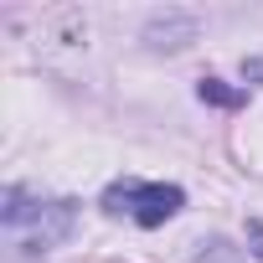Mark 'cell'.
<instances>
[{"mask_svg": "<svg viewBox=\"0 0 263 263\" xmlns=\"http://www.w3.org/2000/svg\"><path fill=\"white\" fill-rule=\"evenodd\" d=\"M242 78H263V62H242Z\"/></svg>", "mask_w": 263, "mask_h": 263, "instance_id": "5", "label": "cell"}, {"mask_svg": "<svg viewBox=\"0 0 263 263\" xmlns=\"http://www.w3.org/2000/svg\"><path fill=\"white\" fill-rule=\"evenodd\" d=\"M196 93H201V103H217V108H242V103H248V93H242V88H227L222 78H201Z\"/></svg>", "mask_w": 263, "mask_h": 263, "instance_id": "4", "label": "cell"}, {"mask_svg": "<svg viewBox=\"0 0 263 263\" xmlns=\"http://www.w3.org/2000/svg\"><path fill=\"white\" fill-rule=\"evenodd\" d=\"M26 222H31V232L16 237L21 253H47V248H57V242L72 232V201H47V206L36 201V206H26V196L11 191V196H6V227L21 232Z\"/></svg>", "mask_w": 263, "mask_h": 263, "instance_id": "2", "label": "cell"}, {"mask_svg": "<svg viewBox=\"0 0 263 263\" xmlns=\"http://www.w3.org/2000/svg\"><path fill=\"white\" fill-rule=\"evenodd\" d=\"M186 206V196H181V186H165V181H114L108 191H103V212H129L140 227H160V222H171L176 212Z\"/></svg>", "mask_w": 263, "mask_h": 263, "instance_id": "1", "label": "cell"}, {"mask_svg": "<svg viewBox=\"0 0 263 263\" xmlns=\"http://www.w3.org/2000/svg\"><path fill=\"white\" fill-rule=\"evenodd\" d=\"M196 36V21L191 16H171V21H150V31H145V42L150 47H186Z\"/></svg>", "mask_w": 263, "mask_h": 263, "instance_id": "3", "label": "cell"}]
</instances>
